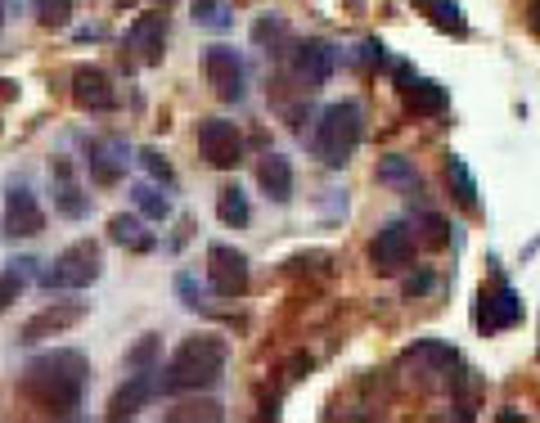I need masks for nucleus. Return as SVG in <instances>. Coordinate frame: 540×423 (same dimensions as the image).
Wrapping results in <instances>:
<instances>
[{"instance_id": "obj_1", "label": "nucleus", "mask_w": 540, "mask_h": 423, "mask_svg": "<svg viewBox=\"0 0 540 423\" xmlns=\"http://www.w3.org/2000/svg\"><path fill=\"white\" fill-rule=\"evenodd\" d=\"M86 356L68 347L41 351V356L27 360L23 378H18V392L36 405L41 414H54V419H72L81 410V387H86Z\"/></svg>"}, {"instance_id": "obj_2", "label": "nucleus", "mask_w": 540, "mask_h": 423, "mask_svg": "<svg viewBox=\"0 0 540 423\" xmlns=\"http://www.w3.org/2000/svg\"><path fill=\"white\" fill-rule=\"evenodd\" d=\"M230 347L216 333H194L176 347V356L167 360V369H158V392L176 396V392H207L221 383Z\"/></svg>"}, {"instance_id": "obj_3", "label": "nucleus", "mask_w": 540, "mask_h": 423, "mask_svg": "<svg viewBox=\"0 0 540 423\" xmlns=\"http://www.w3.org/2000/svg\"><path fill=\"white\" fill-rule=\"evenodd\" d=\"M365 140V108L356 99H342V104H329L315 122L311 135V153L324 162V167H347L351 153Z\"/></svg>"}, {"instance_id": "obj_4", "label": "nucleus", "mask_w": 540, "mask_h": 423, "mask_svg": "<svg viewBox=\"0 0 540 423\" xmlns=\"http://www.w3.org/2000/svg\"><path fill=\"white\" fill-rule=\"evenodd\" d=\"M104 275V252H99L95 239H77L41 270V288H90Z\"/></svg>"}, {"instance_id": "obj_5", "label": "nucleus", "mask_w": 540, "mask_h": 423, "mask_svg": "<svg viewBox=\"0 0 540 423\" xmlns=\"http://www.w3.org/2000/svg\"><path fill=\"white\" fill-rule=\"evenodd\" d=\"M414 248H419V234L410 221H387L383 230L369 243V266L378 275H401L405 266H414Z\"/></svg>"}, {"instance_id": "obj_6", "label": "nucleus", "mask_w": 540, "mask_h": 423, "mask_svg": "<svg viewBox=\"0 0 540 423\" xmlns=\"http://www.w3.org/2000/svg\"><path fill=\"white\" fill-rule=\"evenodd\" d=\"M248 257L230 243H212L207 248V284L216 297H243L248 293Z\"/></svg>"}, {"instance_id": "obj_7", "label": "nucleus", "mask_w": 540, "mask_h": 423, "mask_svg": "<svg viewBox=\"0 0 540 423\" xmlns=\"http://www.w3.org/2000/svg\"><path fill=\"white\" fill-rule=\"evenodd\" d=\"M198 149L216 171H230L243 162V135L225 117H207V122H198Z\"/></svg>"}, {"instance_id": "obj_8", "label": "nucleus", "mask_w": 540, "mask_h": 423, "mask_svg": "<svg viewBox=\"0 0 540 423\" xmlns=\"http://www.w3.org/2000/svg\"><path fill=\"white\" fill-rule=\"evenodd\" d=\"M333 45L329 41H297L293 45V54H288V72H293V81L297 86L306 90V95H311V90H320L324 81L333 77Z\"/></svg>"}, {"instance_id": "obj_9", "label": "nucleus", "mask_w": 540, "mask_h": 423, "mask_svg": "<svg viewBox=\"0 0 540 423\" xmlns=\"http://www.w3.org/2000/svg\"><path fill=\"white\" fill-rule=\"evenodd\" d=\"M45 230V212L27 185H9L5 194V216H0V234L5 239H36Z\"/></svg>"}, {"instance_id": "obj_10", "label": "nucleus", "mask_w": 540, "mask_h": 423, "mask_svg": "<svg viewBox=\"0 0 540 423\" xmlns=\"http://www.w3.org/2000/svg\"><path fill=\"white\" fill-rule=\"evenodd\" d=\"M203 68H207V86L216 90V99L225 104H239L243 86H248V72H243V59L230 50V45H212L203 54Z\"/></svg>"}, {"instance_id": "obj_11", "label": "nucleus", "mask_w": 540, "mask_h": 423, "mask_svg": "<svg viewBox=\"0 0 540 423\" xmlns=\"http://www.w3.org/2000/svg\"><path fill=\"white\" fill-rule=\"evenodd\" d=\"M477 329L491 338V333H500V329H513V324H522V302H518V293H513L509 284H495V288H482L477 293Z\"/></svg>"}, {"instance_id": "obj_12", "label": "nucleus", "mask_w": 540, "mask_h": 423, "mask_svg": "<svg viewBox=\"0 0 540 423\" xmlns=\"http://www.w3.org/2000/svg\"><path fill=\"white\" fill-rule=\"evenodd\" d=\"M72 104H77L81 113H113L117 108L113 77H108L104 68H95V63H81V68L72 72Z\"/></svg>"}, {"instance_id": "obj_13", "label": "nucleus", "mask_w": 540, "mask_h": 423, "mask_svg": "<svg viewBox=\"0 0 540 423\" xmlns=\"http://www.w3.org/2000/svg\"><path fill=\"white\" fill-rule=\"evenodd\" d=\"M86 311L90 306L86 302H50L45 311H36L32 320L23 324V333H18V342H45V338H59V333H68V329H77L81 320H86Z\"/></svg>"}, {"instance_id": "obj_14", "label": "nucleus", "mask_w": 540, "mask_h": 423, "mask_svg": "<svg viewBox=\"0 0 540 423\" xmlns=\"http://www.w3.org/2000/svg\"><path fill=\"white\" fill-rule=\"evenodd\" d=\"M401 369H410L423 387H432L455 369V347H446V342H437V338H423L401 356Z\"/></svg>"}, {"instance_id": "obj_15", "label": "nucleus", "mask_w": 540, "mask_h": 423, "mask_svg": "<svg viewBox=\"0 0 540 423\" xmlns=\"http://www.w3.org/2000/svg\"><path fill=\"white\" fill-rule=\"evenodd\" d=\"M50 189H54V212H59V216L81 221V216L90 212V194L81 189L72 158H50Z\"/></svg>"}, {"instance_id": "obj_16", "label": "nucleus", "mask_w": 540, "mask_h": 423, "mask_svg": "<svg viewBox=\"0 0 540 423\" xmlns=\"http://www.w3.org/2000/svg\"><path fill=\"white\" fill-rule=\"evenodd\" d=\"M153 396H158V369H131V378H126V383L113 392V401H108V419L113 423L135 419Z\"/></svg>"}, {"instance_id": "obj_17", "label": "nucleus", "mask_w": 540, "mask_h": 423, "mask_svg": "<svg viewBox=\"0 0 540 423\" xmlns=\"http://www.w3.org/2000/svg\"><path fill=\"white\" fill-rule=\"evenodd\" d=\"M126 45L135 50L140 63H162V54H167V14L162 9L140 14L131 23V32H126Z\"/></svg>"}, {"instance_id": "obj_18", "label": "nucleus", "mask_w": 540, "mask_h": 423, "mask_svg": "<svg viewBox=\"0 0 540 423\" xmlns=\"http://www.w3.org/2000/svg\"><path fill=\"white\" fill-rule=\"evenodd\" d=\"M86 171L95 185H117L126 176V149L117 140H86Z\"/></svg>"}, {"instance_id": "obj_19", "label": "nucleus", "mask_w": 540, "mask_h": 423, "mask_svg": "<svg viewBox=\"0 0 540 423\" xmlns=\"http://www.w3.org/2000/svg\"><path fill=\"white\" fill-rule=\"evenodd\" d=\"M401 95H405V108H410L414 117H437V113H446V104H450L446 86H441V81H428V77H410L401 86Z\"/></svg>"}, {"instance_id": "obj_20", "label": "nucleus", "mask_w": 540, "mask_h": 423, "mask_svg": "<svg viewBox=\"0 0 540 423\" xmlns=\"http://www.w3.org/2000/svg\"><path fill=\"white\" fill-rule=\"evenodd\" d=\"M257 185L270 203H288V198H293V162H288L284 153H266L257 167Z\"/></svg>"}, {"instance_id": "obj_21", "label": "nucleus", "mask_w": 540, "mask_h": 423, "mask_svg": "<svg viewBox=\"0 0 540 423\" xmlns=\"http://www.w3.org/2000/svg\"><path fill=\"white\" fill-rule=\"evenodd\" d=\"M108 239L122 243L126 252H153V248H158V234L144 230L140 216H126V212H117L113 221H108Z\"/></svg>"}, {"instance_id": "obj_22", "label": "nucleus", "mask_w": 540, "mask_h": 423, "mask_svg": "<svg viewBox=\"0 0 540 423\" xmlns=\"http://www.w3.org/2000/svg\"><path fill=\"white\" fill-rule=\"evenodd\" d=\"M446 180H450V189H455L459 203L477 207V180H473V171H468V162L459 158V153H446Z\"/></svg>"}, {"instance_id": "obj_23", "label": "nucleus", "mask_w": 540, "mask_h": 423, "mask_svg": "<svg viewBox=\"0 0 540 423\" xmlns=\"http://www.w3.org/2000/svg\"><path fill=\"white\" fill-rule=\"evenodd\" d=\"M216 216H221L225 225H234V230H243L248 225V194H243L239 185H225L221 194H216Z\"/></svg>"}, {"instance_id": "obj_24", "label": "nucleus", "mask_w": 540, "mask_h": 423, "mask_svg": "<svg viewBox=\"0 0 540 423\" xmlns=\"http://www.w3.org/2000/svg\"><path fill=\"white\" fill-rule=\"evenodd\" d=\"M419 9L441 27V32H455V36H464V32H468L464 9H459L455 0H419Z\"/></svg>"}, {"instance_id": "obj_25", "label": "nucleus", "mask_w": 540, "mask_h": 423, "mask_svg": "<svg viewBox=\"0 0 540 423\" xmlns=\"http://www.w3.org/2000/svg\"><path fill=\"white\" fill-rule=\"evenodd\" d=\"M131 198H135V207H140V216H149V221H167V216H171L167 194H162L158 185H149V180L131 185Z\"/></svg>"}, {"instance_id": "obj_26", "label": "nucleus", "mask_w": 540, "mask_h": 423, "mask_svg": "<svg viewBox=\"0 0 540 423\" xmlns=\"http://www.w3.org/2000/svg\"><path fill=\"white\" fill-rule=\"evenodd\" d=\"M378 180L392 185V189H401V194H414V189H419V171H414L405 158H383L378 162Z\"/></svg>"}, {"instance_id": "obj_27", "label": "nucleus", "mask_w": 540, "mask_h": 423, "mask_svg": "<svg viewBox=\"0 0 540 423\" xmlns=\"http://www.w3.org/2000/svg\"><path fill=\"white\" fill-rule=\"evenodd\" d=\"M414 234H419L423 248L437 252V248H446V243H450V221H446V216H437V212H423L419 221H414Z\"/></svg>"}, {"instance_id": "obj_28", "label": "nucleus", "mask_w": 540, "mask_h": 423, "mask_svg": "<svg viewBox=\"0 0 540 423\" xmlns=\"http://www.w3.org/2000/svg\"><path fill=\"white\" fill-rule=\"evenodd\" d=\"M194 23L198 27H212V32H225V27L234 23V14H230L225 0H194Z\"/></svg>"}, {"instance_id": "obj_29", "label": "nucleus", "mask_w": 540, "mask_h": 423, "mask_svg": "<svg viewBox=\"0 0 540 423\" xmlns=\"http://www.w3.org/2000/svg\"><path fill=\"white\" fill-rule=\"evenodd\" d=\"M32 9H36V23L54 27V32L72 23V0H32Z\"/></svg>"}, {"instance_id": "obj_30", "label": "nucleus", "mask_w": 540, "mask_h": 423, "mask_svg": "<svg viewBox=\"0 0 540 423\" xmlns=\"http://www.w3.org/2000/svg\"><path fill=\"white\" fill-rule=\"evenodd\" d=\"M158 351H162V338L158 333H144V338L126 351V369H158Z\"/></svg>"}, {"instance_id": "obj_31", "label": "nucleus", "mask_w": 540, "mask_h": 423, "mask_svg": "<svg viewBox=\"0 0 540 423\" xmlns=\"http://www.w3.org/2000/svg\"><path fill=\"white\" fill-rule=\"evenodd\" d=\"M167 419H171V423H189V419L216 423V419H221V405H216V401H189V405H176V410H167Z\"/></svg>"}, {"instance_id": "obj_32", "label": "nucleus", "mask_w": 540, "mask_h": 423, "mask_svg": "<svg viewBox=\"0 0 540 423\" xmlns=\"http://www.w3.org/2000/svg\"><path fill=\"white\" fill-rule=\"evenodd\" d=\"M140 162H144V171H149L153 180H162V185H176V171H171V162L162 158L158 149H140Z\"/></svg>"}, {"instance_id": "obj_33", "label": "nucleus", "mask_w": 540, "mask_h": 423, "mask_svg": "<svg viewBox=\"0 0 540 423\" xmlns=\"http://www.w3.org/2000/svg\"><path fill=\"white\" fill-rule=\"evenodd\" d=\"M23 270H18V261H14V270H5V275H0V311H9V306L18 302V293H23Z\"/></svg>"}, {"instance_id": "obj_34", "label": "nucleus", "mask_w": 540, "mask_h": 423, "mask_svg": "<svg viewBox=\"0 0 540 423\" xmlns=\"http://www.w3.org/2000/svg\"><path fill=\"white\" fill-rule=\"evenodd\" d=\"M284 18H257V23H252V41L257 45H275V41H284Z\"/></svg>"}, {"instance_id": "obj_35", "label": "nucleus", "mask_w": 540, "mask_h": 423, "mask_svg": "<svg viewBox=\"0 0 540 423\" xmlns=\"http://www.w3.org/2000/svg\"><path fill=\"white\" fill-rule=\"evenodd\" d=\"M428 288H432V275H428V270H414V275L401 284V293H405V297H423Z\"/></svg>"}, {"instance_id": "obj_36", "label": "nucleus", "mask_w": 540, "mask_h": 423, "mask_svg": "<svg viewBox=\"0 0 540 423\" xmlns=\"http://www.w3.org/2000/svg\"><path fill=\"white\" fill-rule=\"evenodd\" d=\"M306 369H311V356H293V360H288V378H302Z\"/></svg>"}, {"instance_id": "obj_37", "label": "nucleus", "mask_w": 540, "mask_h": 423, "mask_svg": "<svg viewBox=\"0 0 540 423\" xmlns=\"http://www.w3.org/2000/svg\"><path fill=\"white\" fill-rule=\"evenodd\" d=\"M5 14H9V0H0V27H5Z\"/></svg>"}, {"instance_id": "obj_38", "label": "nucleus", "mask_w": 540, "mask_h": 423, "mask_svg": "<svg viewBox=\"0 0 540 423\" xmlns=\"http://www.w3.org/2000/svg\"><path fill=\"white\" fill-rule=\"evenodd\" d=\"M531 9H536V23H540V0H531Z\"/></svg>"}]
</instances>
